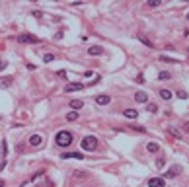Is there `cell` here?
Masks as SVG:
<instances>
[{"label": "cell", "instance_id": "1", "mask_svg": "<svg viewBox=\"0 0 189 187\" xmlns=\"http://www.w3.org/2000/svg\"><path fill=\"white\" fill-rule=\"evenodd\" d=\"M55 142L59 146H70L72 144V133L68 131H59L57 136H55Z\"/></svg>", "mask_w": 189, "mask_h": 187}, {"label": "cell", "instance_id": "2", "mask_svg": "<svg viewBox=\"0 0 189 187\" xmlns=\"http://www.w3.org/2000/svg\"><path fill=\"white\" fill-rule=\"evenodd\" d=\"M82 148L88 150V152H92V150H96V144H98V138L96 136H84V140L80 142Z\"/></svg>", "mask_w": 189, "mask_h": 187}, {"label": "cell", "instance_id": "3", "mask_svg": "<svg viewBox=\"0 0 189 187\" xmlns=\"http://www.w3.org/2000/svg\"><path fill=\"white\" fill-rule=\"evenodd\" d=\"M18 43H39V39L31 33H24V35H20L18 37Z\"/></svg>", "mask_w": 189, "mask_h": 187}, {"label": "cell", "instance_id": "4", "mask_svg": "<svg viewBox=\"0 0 189 187\" xmlns=\"http://www.w3.org/2000/svg\"><path fill=\"white\" fill-rule=\"evenodd\" d=\"M148 187H166V181L162 178H152L148 179Z\"/></svg>", "mask_w": 189, "mask_h": 187}, {"label": "cell", "instance_id": "5", "mask_svg": "<svg viewBox=\"0 0 189 187\" xmlns=\"http://www.w3.org/2000/svg\"><path fill=\"white\" fill-rule=\"evenodd\" d=\"M82 88H84L82 82H70V84H66L64 92H76V90H82Z\"/></svg>", "mask_w": 189, "mask_h": 187}, {"label": "cell", "instance_id": "6", "mask_svg": "<svg viewBox=\"0 0 189 187\" xmlns=\"http://www.w3.org/2000/svg\"><path fill=\"white\" fill-rule=\"evenodd\" d=\"M180 173H181V166H177V164H175V166H172V168L168 170L166 178H175V175H180Z\"/></svg>", "mask_w": 189, "mask_h": 187}, {"label": "cell", "instance_id": "7", "mask_svg": "<svg viewBox=\"0 0 189 187\" xmlns=\"http://www.w3.org/2000/svg\"><path fill=\"white\" fill-rule=\"evenodd\" d=\"M109 101H111V98H109V96H105V94L96 96V103H98V105H107Z\"/></svg>", "mask_w": 189, "mask_h": 187}, {"label": "cell", "instance_id": "8", "mask_svg": "<svg viewBox=\"0 0 189 187\" xmlns=\"http://www.w3.org/2000/svg\"><path fill=\"white\" fill-rule=\"evenodd\" d=\"M41 142H43L41 135H31V136H29V144L35 146V148H37V146H41Z\"/></svg>", "mask_w": 189, "mask_h": 187}, {"label": "cell", "instance_id": "9", "mask_svg": "<svg viewBox=\"0 0 189 187\" xmlns=\"http://www.w3.org/2000/svg\"><path fill=\"white\" fill-rule=\"evenodd\" d=\"M135 101H138V103H146L148 101V96L144 92H137L135 94Z\"/></svg>", "mask_w": 189, "mask_h": 187}, {"label": "cell", "instance_id": "10", "mask_svg": "<svg viewBox=\"0 0 189 187\" xmlns=\"http://www.w3.org/2000/svg\"><path fill=\"white\" fill-rule=\"evenodd\" d=\"M61 158H72V160H82V158H84V156H82L80 152H64V154H62Z\"/></svg>", "mask_w": 189, "mask_h": 187}, {"label": "cell", "instance_id": "11", "mask_svg": "<svg viewBox=\"0 0 189 187\" xmlns=\"http://www.w3.org/2000/svg\"><path fill=\"white\" fill-rule=\"evenodd\" d=\"M88 53H90L92 57H98V55H101V53H104V49H101L99 45H94V47H90V49H88Z\"/></svg>", "mask_w": 189, "mask_h": 187}, {"label": "cell", "instance_id": "12", "mask_svg": "<svg viewBox=\"0 0 189 187\" xmlns=\"http://www.w3.org/2000/svg\"><path fill=\"white\" fill-rule=\"evenodd\" d=\"M125 117H127V119H137V117H138V111H137V109H125Z\"/></svg>", "mask_w": 189, "mask_h": 187}, {"label": "cell", "instance_id": "13", "mask_svg": "<svg viewBox=\"0 0 189 187\" xmlns=\"http://www.w3.org/2000/svg\"><path fill=\"white\" fill-rule=\"evenodd\" d=\"M158 96H160L162 99H166V101H168V99H172V96H174V94H172L170 90H160V92H158Z\"/></svg>", "mask_w": 189, "mask_h": 187}, {"label": "cell", "instance_id": "14", "mask_svg": "<svg viewBox=\"0 0 189 187\" xmlns=\"http://www.w3.org/2000/svg\"><path fill=\"white\" fill-rule=\"evenodd\" d=\"M82 105H84L82 99H72V101H70V107L72 109H82Z\"/></svg>", "mask_w": 189, "mask_h": 187}, {"label": "cell", "instance_id": "15", "mask_svg": "<svg viewBox=\"0 0 189 187\" xmlns=\"http://www.w3.org/2000/svg\"><path fill=\"white\" fill-rule=\"evenodd\" d=\"M78 119V111H70V113H66V121H76Z\"/></svg>", "mask_w": 189, "mask_h": 187}, {"label": "cell", "instance_id": "16", "mask_svg": "<svg viewBox=\"0 0 189 187\" xmlns=\"http://www.w3.org/2000/svg\"><path fill=\"white\" fill-rule=\"evenodd\" d=\"M146 150H148V152H158V144H156V142H148Z\"/></svg>", "mask_w": 189, "mask_h": 187}, {"label": "cell", "instance_id": "17", "mask_svg": "<svg viewBox=\"0 0 189 187\" xmlns=\"http://www.w3.org/2000/svg\"><path fill=\"white\" fill-rule=\"evenodd\" d=\"M12 80H14V78H12V76H6V78H2V82H0V86H4V88H6V86H10V84H12Z\"/></svg>", "mask_w": 189, "mask_h": 187}, {"label": "cell", "instance_id": "18", "mask_svg": "<svg viewBox=\"0 0 189 187\" xmlns=\"http://www.w3.org/2000/svg\"><path fill=\"white\" fill-rule=\"evenodd\" d=\"M158 78H160V80H170V78H172V74L164 70V72H160V74H158Z\"/></svg>", "mask_w": 189, "mask_h": 187}, {"label": "cell", "instance_id": "19", "mask_svg": "<svg viewBox=\"0 0 189 187\" xmlns=\"http://www.w3.org/2000/svg\"><path fill=\"white\" fill-rule=\"evenodd\" d=\"M138 39H140V41L144 43V45H146V47H150V49H152V47H154V45H152V43H150V41H148V39H146V37H144V35H138Z\"/></svg>", "mask_w": 189, "mask_h": 187}, {"label": "cell", "instance_id": "20", "mask_svg": "<svg viewBox=\"0 0 189 187\" xmlns=\"http://www.w3.org/2000/svg\"><path fill=\"white\" fill-rule=\"evenodd\" d=\"M43 61H45V62H53V61H55V57H53L51 53H47V55H43Z\"/></svg>", "mask_w": 189, "mask_h": 187}, {"label": "cell", "instance_id": "21", "mask_svg": "<svg viewBox=\"0 0 189 187\" xmlns=\"http://www.w3.org/2000/svg\"><path fill=\"white\" fill-rule=\"evenodd\" d=\"M148 6L150 8H156V6H160V0H148Z\"/></svg>", "mask_w": 189, "mask_h": 187}, {"label": "cell", "instance_id": "22", "mask_svg": "<svg viewBox=\"0 0 189 187\" xmlns=\"http://www.w3.org/2000/svg\"><path fill=\"white\" fill-rule=\"evenodd\" d=\"M146 109H148L150 113H156V105H154V103H148V105H146Z\"/></svg>", "mask_w": 189, "mask_h": 187}, {"label": "cell", "instance_id": "23", "mask_svg": "<svg viewBox=\"0 0 189 187\" xmlns=\"http://www.w3.org/2000/svg\"><path fill=\"white\" fill-rule=\"evenodd\" d=\"M6 152H8V146H6V142L2 140V158H6Z\"/></svg>", "mask_w": 189, "mask_h": 187}, {"label": "cell", "instance_id": "24", "mask_svg": "<svg viewBox=\"0 0 189 187\" xmlns=\"http://www.w3.org/2000/svg\"><path fill=\"white\" fill-rule=\"evenodd\" d=\"M177 98H180V99H187L189 96H187V94L183 92V90H181V92H177Z\"/></svg>", "mask_w": 189, "mask_h": 187}, {"label": "cell", "instance_id": "25", "mask_svg": "<svg viewBox=\"0 0 189 187\" xmlns=\"http://www.w3.org/2000/svg\"><path fill=\"white\" fill-rule=\"evenodd\" d=\"M172 135H174L175 138H181V133H180V131H175V129H172Z\"/></svg>", "mask_w": 189, "mask_h": 187}, {"label": "cell", "instance_id": "26", "mask_svg": "<svg viewBox=\"0 0 189 187\" xmlns=\"http://www.w3.org/2000/svg\"><path fill=\"white\" fill-rule=\"evenodd\" d=\"M133 129H135V131H138V133H144V131H146L144 127H138V125H135V127H133Z\"/></svg>", "mask_w": 189, "mask_h": 187}, {"label": "cell", "instance_id": "27", "mask_svg": "<svg viewBox=\"0 0 189 187\" xmlns=\"http://www.w3.org/2000/svg\"><path fill=\"white\" fill-rule=\"evenodd\" d=\"M57 76H61V78H66V72H64V70H59Z\"/></svg>", "mask_w": 189, "mask_h": 187}, {"label": "cell", "instance_id": "28", "mask_svg": "<svg viewBox=\"0 0 189 187\" xmlns=\"http://www.w3.org/2000/svg\"><path fill=\"white\" fill-rule=\"evenodd\" d=\"M137 82H138V84H142V82H144V76L138 74V76H137Z\"/></svg>", "mask_w": 189, "mask_h": 187}, {"label": "cell", "instance_id": "29", "mask_svg": "<svg viewBox=\"0 0 189 187\" xmlns=\"http://www.w3.org/2000/svg\"><path fill=\"white\" fill-rule=\"evenodd\" d=\"M183 131H185V133H189V121H185V123H183Z\"/></svg>", "mask_w": 189, "mask_h": 187}, {"label": "cell", "instance_id": "30", "mask_svg": "<svg viewBox=\"0 0 189 187\" xmlns=\"http://www.w3.org/2000/svg\"><path fill=\"white\" fill-rule=\"evenodd\" d=\"M156 166H158V168H162V166H164V158H160V160H158V162H156Z\"/></svg>", "mask_w": 189, "mask_h": 187}, {"label": "cell", "instance_id": "31", "mask_svg": "<svg viewBox=\"0 0 189 187\" xmlns=\"http://www.w3.org/2000/svg\"><path fill=\"white\" fill-rule=\"evenodd\" d=\"M4 68H6V62H0V72H2Z\"/></svg>", "mask_w": 189, "mask_h": 187}, {"label": "cell", "instance_id": "32", "mask_svg": "<svg viewBox=\"0 0 189 187\" xmlns=\"http://www.w3.org/2000/svg\"><path fill=\"white\" fill-rule=\"evenodd\" d=\"M6 185V183H4V179H0V187H4Z\"/></svg>", "mask_w": 189, "mask_h": 187}]
</instances>
